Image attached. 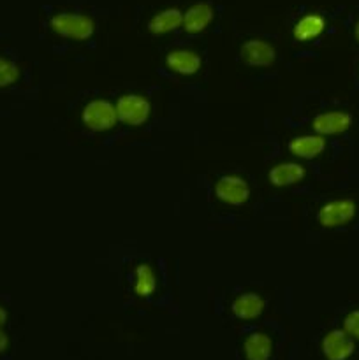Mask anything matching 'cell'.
Listing matches in <instances>:
<instances>
[{
  "instance_id": "cell-1",
  "label": "cell",
  "mask_w": 359,
  "mask_h": 360,
  "mask_svg": "<svg viewBox=\"0 0 359 360\" xmlns=\"http://www.w3.org/2000/svg\"><path fill=\"white\" fill-rule=\"evenodd\" d=\"M49 27L60 37L87 41L94 35L95 23L90 16L80 13H58L49 20Z\"/></svg>"
},
{
  "instance_id": "cell-2",
  "label": "cell",
  "mask_w": 359,
  "mask_h": 360,
  "mask_svg": "<svg viewBox=\"0 0 359 360\" xmlns=\"http://www.w3.org/2000/svg\"><path fill=\"white\" fill-rule=\"evenodd\" d=\"M81 120L87 129L94 130V132H106L118 123V115H116L115 104L106 98H94V101L87 102V105L83 108Z\"/></svg>"
},
{
  "instance_id": "cell-3",
  "label": "cell",
  "mask_w": 359,
  "mask_h": 360,
  "mask_svg": "<svg viewBox=\"0 0 359 360\" xmlns=\"http://www.w3.org/2000/svg\"><path fill=\"white\" fill-rule=\"evenodd\" d=\"M118 122L130 127H141L150 120L151 104L144 95L125 94L115 104Z\"/></svg>"
},
{
  "instance_id": "cell-4",
  "label": "cell",
  "mask_w": 359,
  "mask_h": 360,
  "mask_svg": "<svg viewBox=\"0 0 359 360\" xmlns=\"http://www.w3.org/2000/svg\"><path fill=\"white\" fill-rule=\"evenodd\" d=\"M213 193L220 202L227 204V206H243L250 199V186L241 176L225 174L217 179Z\"/></svg>"
},
{
  "instance_id": "cell-5",
  "label": "cell",
  "mask_w": 359,
  "mask_h": 360,
  "mask_svg": "<svg viewBox=\"0 0 359 360\" xmlns=\"http://www.w3.org/2000/svg\"><path fill=\"white\" fill-rule=\"evenodd\" d=\"M358 213V206L352 199L329 200L317 211V221L326 229H336L347 225Z\"/></svg>"
},
{
  "instance_id": "cell-6",
  "label": "cell",
  "mask_w": 359,
  "mask_h": 360,
  "mask_svg": "<svg viewBox=\"0 0 359 360\" xmlns=\"http://www.w3.org/2000/svg\"><path fill=\"white\" fill-rule=\"evenodd\" d=\"M239 58L248 67H270L277 60V51L270 42L263 39H250L243 42L239 49Z\"/></svg>"
},
{
  "instance_id": "cell-7",
  "label": "cell",
  "mask_w": 359,
  "mask_h": 360,
  "mask_svg": "<svg viewBox=\"0 0 359 360\" xmlns=\"http://www.w3.org/2000/svg\"><path fill=\"white\" fill-rule=\"evenodd\" d=\"M352 127V115L345 111H326L313 118L312 129L317 136H338Z\"/></svg>"
},
{
  "instance_id": "cell-8",
  "label": "cell",
  "mask_w": 359,
  "mask_h": 360,
  "mask_svg": "<svg viewBox=\"0 0 359 360\" xmlns=\"http://www.w3.org/2000/svg\"><path fill=\"white\" fill-rule=\"evenodd\" d=\"M320 350H322V355L327 360H347L355 350L354 340L348 338L347 334L340 329L329 330V333L322 338Z\"/></svg>"
},
{
  "instance_id": "cell-9",
  "label": "cell",
  "mask_w": 359,
  "mask_h": 360,
  "mask_svg": "<svg viewBox=\"0 0 359 360\" xmlns=\"http://www.w3.org/2000/svg\"><path fill=\"white\" fill-rule=\"evenodd\" d=\"M165 65L172 70L175 74H180V76H194L201 70V65H203V60L192 49H172L165 55Z\"/></svg>"
},
{
  "instance_id": "cell-10",
  "label": "cell",
  "mask_w": 359,
  "mask_h": 360,
  "mask_svg": "<svg viewBox=\"0 0 359 360\" xmlns=\"http://www.w3.org/2000/svg\"><path fill=\"white\" fill-rule=\"evenodd\" d=\"M266 309V301L256 292H243L232 301L231 313L239 320H256Z\"/></svg>"
},
{
  "instance_id": "cell-11",
  "label": "cell",
  "mask_w": 359,
  "mask_h": 360,
  "mask_svg": "<svg viewBox=\"0 0 359 360\" xmlns=\"http://www.w3.org/2000/svg\"><path fill=\"white\" fill-rule=\"evenodd\" d=\"M303 178H305V167L298 162H280L267 172V179L277 188L298 185L299 181H303Z\"/></svg>"
},
{
  "instance_id": "cell-12",
  "label": "cell",
  "mask_w": 359,
  "mask_h": 360,
  "mask_svg": "<svg viewBox=\"0 0 359 360\" xmlns=\"http://www.w3.org/2000/svg\"><path fill=\"white\" fill-rule=\"evenodd\" d=\"M287 148L294 157L312 160V158L324 153V150H326V139L322 136H317V134H306V136H298L289 141Z\"/></svg>"
},
{
  "instance_id": "cell-13",
  "label": "cell",
  "mask_w": 359,
  "mask_h": 360,
  "mask_svg": "<svg viewBox=\"0 0 359 360\" xmlns=\"http://www.w3.org/2000/svg\"><path fill=\"white\" fill-rule=\"evenodd\" d=\"M211 21H213V7L206 2H199L187 9V13L183 14L182 27L189 34H201Z\"/></svg>"
},
{
  "instance_id": "cell-14",
  "label": "cell",
  "mask_w": 359,
  "mask_h": 360,
  "mask_svg": "<svg viewBox=\"0 0 359 360\" xmlns=\"http://www.w3.org/2000/svg\"><path fill=\"white\" fill-rule=\"evenodd\" d=\"M273 354V341L266 333L248 334L243 341V355L246 360H270Z\"/></svg>"
},
{
  "instance_id": "cell-15",
  "label": "cell",
  "mask_w": 359,
  "mask_h": 360,
  "mask_svg": "<svg viewBox=\"0 0 359 360\" xmlns=\"http://www.w3.org/2000/svg\"><path fill=\"white\" fill-rule=\"evenodd\" d=\"M183 25V13L176 7H169V9L160 11L155 14L150 21H148V30L155 35H164L169 32L176 30Z\"/></svg>"
},
{
  "instance_id": "cell-16",
  "label": "cell",
  "mask_w": 359,
  "mask_h": 360,
  "mask_svg": "<svg viewBox=\"0 0 359 360\" xmlns=\"http://www.w3.org/2000/svg\"><path fill=\"white\" fill-rule=\"evenodd\" d=\"M157 274L148 264H139L134 267L132 273V288L134 294L139 297H151L157 292Z\"/></svg>"
},
{
  "instance_id": "cell-17",
  "label": "cell",
  "mask_w": 359,
  "mask_h": 360,
  "mask_svg": "<svg viewBox=\"0 0 359 360\" xmlns=\"http://www.w3.org/2000/svg\"><path fill=\"white\" fill-rule=\"evenodd\" d=\"M324 28H326V20L320 14H306L294 25V37L299 42L313 41L322 34Z\"/></svg>"
},
{
  "instance_id": "cell-18",
  "label": "cell",
  "mask_w": 359,
  "mask_h": 360,
  "mask_svg": "<svg viewBox=\"0 0 359 360\" xmlns=\"http://www.w3.org/2000/svg\"><path fill=\"white\" fill-rule=\"evenodd\" d=\"M18 77H20V69L16 63L6 56H0V88L14 84Z\"/></svg>"
},
{
  "instance_id": "cell-19",
  "label": "cell",
  "mask_w": 359,
  "mask_h": 360,
  "mask_svg": "<svg viewBox=\"0 0 359 360\" xmlns=\"http://www.w3.org/2000/svg\"><path fill=\"white\" fill-rule=\"evenodd\" d=\"M344 330L348 338L359 341V309L355 311H351L344 320Z\"/></svg>"
},
{
  "instance_id": "cell-20",
  "label": "cell",
  "mask_w": 359,
  "mask_h": 360,
  "mask_svg": "<svg viewBox=\"0 0 359 360\" xmlns=\"http://www.w3.org/2000/svg\"><path fill=\"white\" fill-rule=\"evenodd\" d=\"M7 348H9V338H7V334L0 329V354H4Z\"/></svg>"
},
{
  "instance_id": "cell-21",
  "label": "cell",
  "mask_w": 359,
  "mask_h": 360,
  "mask_svg": "<svg viewBox=\"0 0 359 360\" xmlns=\"http://www.w3.org/2000/svg\"><path fill=\"white\" fill-rule=\"evenodd\" d=\"M6 322H7V311L2 308V306H0V329H2V326Z\"/></svg>"
},
{
  "instance_id": "cell-22",
  "label": "cell",
  "mask_w": 359,
  "mask_h": 360,
  "mask_svg": "<svg viewBox=\"0 0 359 360\" xmlns=\"http://www.w3.org/2000/svg\"><path fill=\"white\" fill-rule=\"evenodd\" d=\"M355 39L359 41V21H358V25H355Z\"/></svg>"
}]
</instances>
